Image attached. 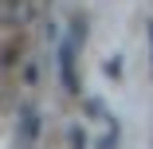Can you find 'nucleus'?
I'll return each mask as SVG.
<instances>
[{"instance_id":"1","label":"nucleus","mask_w":153,"mask_h":149,"mask_svg":"<svg viewBox=\"0 0 153 149\" xmlns=\"http://www.w3.org/2000/svg\"><path fill=\"white\" fill-rule=\"evenodd\" d=\"M82 36H86V24L75 20L67 39H63V47H59V79H63L67 94H79V43H82Z\"/></svg>"},{"instance_id":"2","label":"nucleus","mask_w":153,"mask_h":149,"mask_svg":"<svg viewBox=\"0 0 153 149\" xmlns=\"http://www.w3.org/2000/svg\"><path fill=\"white\" fill-rule=\"evenodd\" d=\"M86 114H90V126H94V149H118V137H122L118 118H114L98 98L86 102Z\"/></svg>"},{"instance_id":"3","label":"nucleus","mask_w":153,"mask_h":149,"mask_svg":"<svg viewBox=\"0 0 153 149\" xmlns=\"http://www.w3.org/2000/svg\"><path fill=\"white\" fill-rule=\"evenodd\" d=\"M36 133H39V110L36 106H20V137L32 141Z\"/></svg>"},{"instance_id":"4","label":"nucleus","mask_w":153,"mask_h":149,"mask_svg":"<svg viewBox=\"0 0 153 149\" xmlns=\"http://www.w3.org/2000/svg\"><path fill=\"white\" fill-rule=\"evenodd\" d=\"M67 137H71V145H75V149H86V137H82V130H71Z\"/></svg>"},{"instance_id":"5","label":"nucleus","mask_w":153,"mask_h":149,"mask_svg":"<svg viewBox=\"0 0 153 149\" xmlns=\"http://www.w3.org/2000/svg\"><path fill=\"white\" fill-rule=\"evenodd\" d=\"M149 51H153V24H149Z\"/></svg>"}]
</instances>
